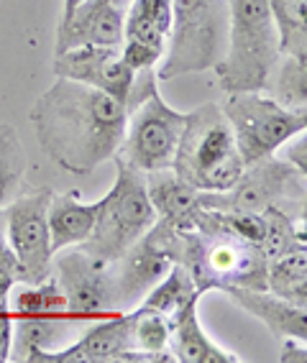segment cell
I'll return each mask as SVG.
<instances>
[{
    "label": "cell",
    "mask_w": 307,
    "mask_h": 363,
    "mask_svg": "<svg viewBox=\"0 0 307 363\" xmlns=\"http://www.w3.org/2000/svg\"><path fill=\"white\" fill-rule=\"evenodd\" d=\"M128 108L108 92L57 77L33 103L28 121L46 159L85 177L121 149Z\"/></svg>",
    "instance_id": "cell-1"
},
{
    "label": "cell",
    "mask_w": 307,
    "mask_h": 363,
    "mask_svg": "<svg viewBox=\"0 0 307 363\" xmlns=\"http://www.w3.org/2000/svg\"><path fill=\"white\" fill-rule=\"evenodd\" d=\"M162 233L172 261L184 266L197 292H225L230 286L267 289V256L259 243L218 230L174 228L162 223Z\"/></svg>",
    "instance_id": "cell-2"
},
{
    "label": "cell",
    "mask_w": 307,
    "mask_h": 363,
    "mask_svg": "<svg viewBox=\"0 0 307 363\" xmlns=\"http://www.w3.org/2000/svg\"><path fill=\"white\" fill-rule=\"evenodd\" d=\"M125 108L123 141L113 159H121L141 174L172 169L187 113L174 111L162 98L157 69L136 72Z\"/></svg>",
    "instance_id": "cell-3"
},
{
    "label": "cell",
    "mask_w": 307,
    "mask_h": 363,
    "mask_svg": "<svg viewBox=\"0 0 307 363\" xmlns=\"http://www.w3.org/2000/svg\"><path fill=\"white\" fill-rule=\"evenodd\" d=\"M279 54V33L267 0H228V41L216 67L221 90L262 92Z\"/></svg>",
    "instance_id": "cell-4"
},
{
    "label": "cell",
    "mask_w": 307,
    "mask_h": 363,
    "mask_svg": "<svg viewBox=\"0 0 307 363\" xmlns=\"http://www.w3.org/2000/svg\"><path fill=\"white\" fill-rule=\"evenodd\" d=\"M243 159L235 149L233 130L221 105L205 103L187 113L174 169L184 182L200 192H225L243 172Z\"/></svg>",
    "instance_id": "cell-5"
},
{
    "label": "cell",
    "mask_w": 307,
    "mask_h": 363,
    "mask_svg": "<svg viewBox=\"0 0 307 363\" xmlns=\"http://www.w3.org/2000/svg\"><path fill=\"white\" fill-rule=\"evenodd\" d=\"M228 41V0H172V26L159 82L216 69Z\"/></svg>",
    "instance_id": "cell-6"
},
{
    "label": "cell",
    "mask_w": 307,
    "mask_h": 363,
    "mask_svg": "<svg viewBox=\"0 0 307 363\" xmlns=\"http://www.w3.org/2000/svg\"><path fill=\"white\" fill-rule=\"evenodd\" d=\"M113 162H116V182L108 189V195L98 200L95 228L90 238L79 246L103 261H116L157 223V213L146 195V174L121 159Z\"/></svg>",
    "instance_id": "cell-7"
},
{
    "label": "cell",
    "mask_w": 307,
    "mask_h": 363,
    "mask_svg": "<svg viewBox=\"0 0 307 363\" xmlns=\"http://www.w3.org/2000/svg\"><path fill=\"white\" fill-rule=\"evenodd\" d=\"M221 108L228 118L243 164L277 154L297 133L307 130V113L281 108L267 92H230Z\"/></svg>",
    "instance_id": "cell-8"
},
{
    "label": "cell",
    "mask_w": 307,
    "mask_h": 363,
    "mask_svg": "<svg viewBox=\"0 0 307 363\" xmlns=\"http://www.w3.org/2000/svg\"><path fill=\"white\" fill-rule=\"evenodd\" d=\"M284 202L305 205V174L274 154L246 164L241 177L225 192H200V208L225 213H264Z\"/></svg>",
    "instance_id": "cell-9"
},
{
    "label": "cell",
    "mask_w": 307,
    "mask_h": 363,
    "mask_svg": "<svg viewBox=\"0 0 307 363\" xmlns=\"http://www.w3.org/2000/svg\"><path fill=\"white\" fill-rule=\"evenodd\" d=\"M52 277L67 299V315L72 323H92L121 312L113 284L111 261L95 259L79 246L54 253Z\"/></svg>",
    "instance_id": "cell-10"
},
{
    "label": "cell",
    "mask_w": 307,
    "mask_h": 363,
    "mask_svg": "<svg viewBox=\"0 0 307 363\" xmlns=\"http://www.w3.org/2000/svg\"><path fill=\"white\" fill-rule=\"evenodd\" d=\"M54 189L41 187L18 195L3 208L6 243L16 253L23 274V284H41L52 277V233H49V202Z\"/></svg>",
    "instance_id": "cell-11"
},
{
    "label": "cell",
    "mask_w": 307,
    "mask_h": 363,
    "mask_svg": "<svg viewBox=\"0 0 307 363\" xmlns=\"http://www.w3.org/2000/svg\"><path fill=\"white\" fill-rule=\"evenodd\" d=\"M13 350L11 361L28 363L33 353L57 348L67 323V299L59 289L57 279L49 277L41 284H23L13 297Z\"/></svg>",
    "instance_id": "cell-12"
},
{
    "label": "cell",
    "mask_w": 307,
    "mask_h": 363,
    "mask_svg": "<svg viewBox=\"0 0 307 363\" xmlns=\"http://www.w3.org/2000/svg\"><path fill=\"white\" fill-rule=\"evenodd\" d=\"M28 363H141L131 337V310L92 320L72 345L33 353Z\"/></svg>",
    "instance_id": "cell-13"
},
{
    "label": "cell",
    "mask_w": 307,
    "mask_h": 363,
    "mask_svg": "<svg viewBox=\"0 0 307 363\" xmlns=\"http://www.w3.org/2000/svg\"><path fill=\"white\" fill-rule=\"evenodd\" d=\"M172 256L164 243L162 225L154 223L149 233L133 243L125 253H121L116 261H111L113 284L121 310H131L149 294V289L172 269Z\"/></svg>",
    "instance_id": "cell-14"
},
{
    "label": "cell",
    "mask_w": 307,
    "mask_h": 363,
    "mask_svg": "<svg viewBox=\"0 0 307 363\" xmlns=\"http://www.w3.org/2000/svg\"><path fill=\"white\" fill-rule=\"evenodd\" d=\"M54 77L74 79L108 92L121 103H128L136 72L125 65L121 49L108 46H77L62 54H54Z\"/></svg>",
    "instance_id": "cell-15"
},
{
    "label": "cell",
    "mask_w": 307,
    "mask_h": 363,
    "mask_svg": "<svg viewBox=\"0 0 307 363\" xmlns=\"http://www.w3.org/2000/svg\"><path fill=\"white\" fill-rule=\"evenodd\" d=\"M125 13L108 0H82L72 13L59 21L54 54L77 46H108L121 49L123 44Z\"/></svg>",
    "instance_id": "cell-16"
},
{
    "label": "cell",
    "mask_w": 307,
    "mask_h": 363,
    "mask_svg": "<svg viewBox=\"0 0 307 363\" xmlns=\"http://www.w3.org/2000/svg\"><path fill=\"white\" fill-rule=\"evenodd\" d=\"M223 294H228L235 305L246 310L251 318L262 320L277 337H307V307L292 305L287 299L277 297L269 289H246V286H230Z\"/></svg>",
    "instance_id": "cell-17"
},
{
    "label": "cell",
    "mask_w": 307,
    "mask_h": 363,
    "mask_svg": "<svg viewBox=\"0 0 307 363\" xmlns=\"http://www.w3.org/2000/svg\"><path fill=\"white\" fill-rule=\"evenodd\" d=\"M200 299L190 302L187 307L169 318V353L174 361L182 363H241L243 358L221 348V345L208 335V330L200 323L197 315Z\"/></svg>",
    "instance_id": "cell-18"
},
{
    "label": "cell",
    "mask_w": 307,
    "mask_h": 363,
    "mask_svg": "<svg viewBox=\"0 0 307 363\" xmlns=\"http://www.w3.org/2000/svg\"><path fill=\"white\" fill-rule=\"evenodd\" d=\"M146 195L157 213V220L174 228H190L192 215L200 208V189L184 182L174 169L146 174Z\"/></svg>",
    "instance_id": "cell-19"
},
{
    "label": "cell",
    "mask_w": 307,
    "mask_h": 363,
    "mask_svg": "<svg viewBox=\"0 0 307 363\" xmlns=\"http://www.w3.org/2000/svg\"><path fill=\"white\" fill-rule=\"evenodd\" d=\"M98 218V202H82L79 192H54L49 202V233L52 251L82 246L90 238Z\"/></svg>",
    "instance_id": "cell-20"
},
{
    "label": "cell",
    "mask_w": 307,
    "mask_h": 363,
    "mask_svg": "<svg viewBox=\"0 0 307 363\" xmlns=\"http://www.w3.org/2000/svg\"><path fill=\"white\" fill-rule=\"evenodd\" d=\"M172 26V0H133L125 11L123 41H141L157 49L167 46Z\"/></svg>",
    "instance_id": "cell-21"
},
{
    "label": "cell",
    "mask_w": 307,
    "mask_h": 363,
    "mask_svg": "<svg viewBox=\"0 0 307 363\" xmlns=\"http://www.w3.org/2000/svg\"><path fill=\"white\" fill-rule=\"evenodd\" d=\"M262 92L287 111L307 113V57L279 54Z\"/></svg>",
    "instance_id": "cell-22"
},
{
    "label": "cell",
    "mask_w": 307,
    "mask_h": 363,
    "mask_svg": "<svg viewBox=\"0 0 307 363\" xmlns=\"http://www.w3.org/2000/svg\"><path fill=\"white\" fill-rule=\"evenodd\" d=\"M131 337L133 348L141 356V363H169L174 356L169 353V320L136 305L131 310Z\"/></svg>",
    "instance_id": "cell-23"
},
{
    "label": "cell",
    "mask_w": 307,
    "mask_h": 363,
    "mask_svg": "<svg viewBox=\"0 0 307 363\" xmlns=\"http://www.w3.org/2000/svg\"><path fill=\"white\" fill-rule=\"evenodd\" d=\"M195 299H203V294L197 292L190 272L179 264H172L169 272L164 274L162 279L151 286L149 294H146L138 305L149 307V310L159 312V315H164V318L169 320V318H174L182 307L195 302Z\"/></svg>",
    "instance_id": "cell-24"
},
{
    "label": "cell",
    "mask_w": 307,
    "mask_h": 363,
    "mask_svg": "<svg viewBox=\"0 0 307 363\" xmlns=\"http://www.w3.org/2000/svg\"><path fill=\"white\" fill-rule=\"evenodd\" d=\"M267 289L292 305L307 307V251H292L267 261Z\"/></svg>",
    "instance_id": "cell-25"
},
{
    "label": "cell",
    "mask_w": 307,
    "mask_h": 363,
    "mask_svg": "<svg viewBox=\"0 0 307 363\" xmlns=\"http://www.w3.org/2000/svg\"><path fill=\"white\" fill-rule=\"evenodd\" d=\"M28 172V156L23 149L18 130L13 125L0 123V208L23 192Z\"/></svg>",
    "instance_id": "cell-26"
},
{
    "label": "cell",
    "mask_w": 307,
    "mask_h": 363,
    "mask_svg": "<svg viewBox=\"0 0 307 363\" xmlns=\"http://www.w3.org/2000/svg\"><path fill=\"white\" fill-rule=\"evenodd\" d=\"M264 238H262V251L269 259H277V256H284V253L302 251L305 246V223L294 220L292 215L281 205H272V208L264 210Z\"/></svg>",
    "instance_id": "cell-27"
},
{
    "label": "cell",
    "mask_w": 307,
    "mask_h": 363,
    "mask_svg": "<svg viewBox=\"0 0 307 363\" xmlns=\"http://www.w3.org/2000/svg\"><path fill=\"white\" fill-rule=\"evenodd\" d=\"M277 33H279V52L292 57H307V0H267Z\"/></svg>",
    "instance_id": "cell-28"
},
{
    "label": "cell",
    "mask_w": 307,
    "mask_h": 363,
    "mask_svg": "<svg viewBox=\"0 0 307 363\" xmlns=\"http://www.w3.org/2000/svg\"><path fill=\"white\" fill-rule=\"evenodd\" d=\"M164 49H157L151 44H141V41H123L121 44V57L133 72H144V69H157L159 62H162Z\"/></svg>",
    "instance_id": "cell-29"
},
{
    "label": "cell",
    "mask_w": 307,
    "mask_h": 363,
    "mask_svg": "<svg viewBox=\"0 0 307 363\" xmlns=\"http://www.w3.org/2000/svg\"><path fill=\"white\" fill-rule=\"evenodd\" d=\"M16 284H23V274H21V264L16 259V253L6 243V238L0 240V299L11 297V289Z\"/></svg>",
    "instance_id": "cell-30"
},
{
    "label": "cell",
    "mask_w": 307,
    "mask_h": 363,
    "mask_svg": "<svg viewBox=\"0 0 307 363\" xmlns=\"http://www.w3.org/2000/svg\"><path fill=\"white\" fill-rule=\"evenodd\" d=\"M13 350V312L8 299H0V363L11 361Z\"/></svg>",
    "instance_id": "cell-31"
},
{
    "label": "cell",
    "mask_w": 307,
    "mask_h": 363,
    "mask_svg": "<svg viewBox=\"0 0 307 363\" xmlns=\"http://www.w3.org/2000/svg\"><path fill=\"white\" fill-rule=\"evenodd\" d=\"M281 363H305L307 361V345L305 340H297V337H281Z\"/></svg>",
    "instance_id": "cell-32"
},
{
    "label": "cell",
    "mask_w": 307,
    "mask_h": 363,
    "mask_svg": "<svg viewBox=\"0 0 307 363\" xmlns=\"http://www.w3.org/2000/svg\"><path fill=\"white\" fill-rule=\"evenodd\" d=\"M292 141L294 143L289 146V151H287V162L292 164V167L300 169L302 174H307V141H305V133H297Z\"/></svg>",
    "instance_id": "cell-33"
},
{
    "label": "cell",
    "mask_w": 307,
    "mask_h": 363,
    "mask_svg": "<svg viewBox=\"0 0 307 363\" xmlns=\"http://www.w3.org/2000/svg\"><path fill=\"white\" fill-rule=\"evenodd\" d=\"M79 3H82V0H65V8H62V18H67V16L72 13Z\"/></svg>",
    "instance_id": "cell-34"
},
{
    "label": "cell",
    "mask_w": 307,
    "mask_h": 363,
    "mask_svg": "<svg viewBox=\"0 0 307 363\" xmlns=\"http://www.w3.org/2000/svg\"><path fill=\"white\" fill-rule=\"evenodd\" d=\"M108 3H111V6H116L118 11H123V13H125V11H128V8H131V3H133V0H108Z\"/></svg>",
    "instance_id": "cell-35"
},
{
    "label": "cell",
    "mask_w": 307,
    "mask_h": 363,
    "mask_svg": "<svg viewBox=\"0 0 307 363\" xmlns=\"http://www.w3.org/2000/svg\"><path fill=\"white\" fill-rule=\"evenodd\" d=\"M6 238V218H3V208H0V240Z\"/></svg>",
    "instance_id": "cell-36"
}]
</instances>
